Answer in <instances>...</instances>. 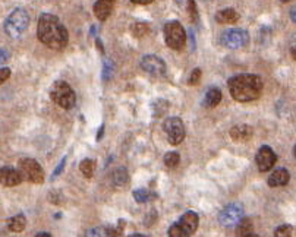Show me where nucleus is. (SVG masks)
<instances>
[{
    "mask_svg": "<svg viewBox=\"0 0 296 237\" xmlns=\"http://www.w3.org/2000/svg\"><path fill=\"white\" fill-rule=\"evenodd\" d=\"M37 37L52 50H63L69 41V34L65 25L52 13H43L40 16L37 25Z\"/></svg>",
    "mask_w": 296,
    "mask_h": 237,
    "instance_id": "nucleus-1",
    "label": "nucleus"
},
{
    "mask_svg": "<svg viewBox=\"0 0 296 237\" xmlns=\"http://www.w3.org/2000/svg\"><path fill=\"white\" fill-rule=\"evenodd\" d=\"M229 91L233 100L239 103H249L258 100L263 92V79L253 74H242L229 79Z\"/></svg>",
    "mask_w": 296,
    "mask_h": 237,
    "instance_id": "nucleus-2",
    "label": "nucleus"
},
{
    "mask_svg": "<svg viewBox=\"0 0 296 237\" xmlns=\"http://www.w3.org/2000/svg\"><path fill=\"white\" fill-rule=\"evenodd\" d=\"M50 97L55 104H57L60 108H65V110L72 108L77 103V96H75L72 86L65 81H56L50 89Z\"/></svg>",
    "mask_w": 296,
    "mask_h": 237,
    "instance_id": "nucleus-3",
    "label": "nucleus"
},
{
    "mask_svg": "<svg viewBox=\"0 0 296 237\" xmlns=\"http://www.w3.org/2000/svg\"><path fill=\"white\" fill-rule=\"evenodd\" d=\"M28 25H30V15H28V12L25 11V9H22V8H18V9H15L6 18V21H5V31L12 38H18V37H21L22 34L25 33Z\"/></svg>",
    "mask_w": 296,
    "mask_h": 237,
    "instance_id": "nucleus-4",
    "label": "nucleus"
},
{
    "mask_svg": "<svg viewBox=\"0 0 296 237\" xmlns=\"http://www.w3.org/2000/svg\"><path fill=\"white\" fill-rule=\"evenodd\" d=\"M198 224H199V218H198L197 212L194 211H188L184 216L180 217V220L169 228V236L170 237H187L192 236L197 231Z\"/></svg>",
    "mask_w": 296,
    "mask_h": 237,
    "instance_id": "nucleus-5",
    "label": "nucleus"
},
{
    "mask_svg": "<svg viewBox=\"0 0 296 237\" xmlns=\"http://www.w3.org/2000/svg\"><path fill=\"white\" fill-rule=\"evenodd\" d=\"M165 41L167 47L172 50H182L187 44V33L182 23L177 21H170L165 25Z\"/></svg>",
    "mask_w": 296,
    "mask_h": 237,
    "instance_id": "nucleus-6",
    "label": "nucleus"
},
{
    "mask_svg": "<svg viewBox=\"0 0 296 237\" xmlns=\"http://www.w3.org/2000/svg\"><path fill=\"white\" fill-rule=\"evenodd\" d=\"M220 43H221V45L227 47V49L236 50V49L245 47L246 44L249 43V34H248V31L241 30V28L227 30V31L221 34Z\"/></svg>",
    "mask_w": 296,
    "mask_h": 237,
    "instance_id": "nucleus-7",
    "label": "nucleus"
},
{
    "mask_svg": "<svg viewBox=\"0 0 296 237\" xmlns=\"http://www.w3.org/2000/svg\"><path fill=\"white\" fill-rule=\"evenodd\" d=\"M19 172L25 180L40 184L44 182V172L41 165L33 158H22L19 161Z\"/></svg>",
    "mask_w": 296,
    "mask_h": 237,
    "instance_id": "nucleus-8",
    "label": "nucleus"
},
{
    "mask_svg": "<svg viewBox=\"0 0 296 237\" xmlns=\"http://www.w3.org/2000/svg\"><path fill=\"white\" fill-rule=\"evenodd\" d=\"M163 129L167 133V139L170 145H179L185 139V125L179 117L166 118Z\"/></svg>",
    "mask_w": 296,
    "mask_h": 237,
    "instance_id": "nucleus-9",
    "label": "nucleus"
},
{
    "mask_svg": "<svg viewBox=\"0 0 296 237\" xmlns=\"http://www.w3.org/2000/svg\"><path fill=\"white\" fill-rule=\"evenodd\" d=\"M243 218V206L241 204H231L224 206L219 214V221L221 226L236 227Z\"/></svg>",
    "mask_w": 296,
    "mask_h": 237,
    "instance_id": "nucleus-10",
    "label": "nucleus"
},
{
    "mask_svg": "<svg viewBox=\"0 0 296 237\" xmlns=\"http://www.w3.org/2000/svg\"><path fill=\"white\" fill-rule=\"evenodd\" d=\"M141 67L144 72H147L148 75L154 76V78H160L165 76L166 74V63L165 60L155 54H147L144 56L141 60Z\"/></svg>",
    "mask_w": 296,
    "mask_h": 237,
    "instance_id": "nucleus-11",
    "label": "nucleus"
},
{
    "mask_svg": "<svg viewBox=\"0 0 296 237\" xmlns=\"http://www.w3.org/2000/svg\"><path fill=\"white\" fill-rule=\"evenodd\" d=\"M276 161H277V155L275 154V151L264 145L261 147L258 152H257V157H255V162H257V167L258 170L261 173H267L270 172L273 167H275Z\"/></svg>",
    "mask_w": 296,
    "mask_h": 237,
    "instance_id": "nucleus-12",
    "label": "nucleus"
},
{
    "mask_svg": "<svg viewBox=\"0 0 296 237\" xmlns=\"http://www.w3.org/2000/svg\"><path fill=\"white\" fill-rule=\"evenodd\" d=\"M0 180H2L3 186L13 187V186H18L22 182V174L21 172H18L12 167H3L2 172H0Z\"/></svg>",
    "mask_w": 296,
    "mask_h": 237,
    "instance_id": "nucleus-13",
    "label": "nucleus"
},
{
    "mask_svg": "<svg viewBox=\"0 0 296 237\" xmlns=\"http://www.w3.org/2000/svg\"><path fill=\"white\" fill-rule=\"evenodd\" d=\"M254 130L249 125H245V123H241V125H236L231 129V138L235 142H248V140L253 138Z\"/></svg>",
    "mask_w": 296,
    "mask_h": 237,
    "instance_id": "nucleus-14",
    "label": "nucleus"
},
{
    "mask_svg": "<svg viewBox=\"0 0 296 237\" xmlns=\"http://www.w3.org/2000/svg\"><path fill=\"white\" fill-rule=\"evenodd\" d=\"M115 0H97L94 3V15L99 21H106L113 11Z\"/></svg>",
    "mask_w": 296,
    "mask_h": 237,
    "instance_id": "nucleus-15",
    "label": "nucleus"
},
{
    "mask_svg": "<svg viewBox=\"0 0 296 237\" xmlns=\"http://www.w3.org/2000/svg\"><path fill=\"white\" fill-rule=\"evenodd\" d=\"M290 180V174L286 169H277L275 172L270 174L268 177V186L270 187H282L286 186Z\"/></svg>",
    "mask_w": 296,
    "mask_h": 237,
    "instance_id": "nucleus-16",
    "label": "nucleus"
},
{
    "mask_svg": "<svg viewBox=\"0 0 296 237\" xmlns=\"http://www.w3.org/2000/svg\"><path fill=\"white\" fill-rule=\"evenodd\" d=\"M221 101V91L219 88H210L204 98V106L209 108L217 107Z\"/></svg>",
    "mask_w": 296,
    "mask_h": 237,
    "instance_id": "nucleus-17",
    "label": "nucleus"
},
{
    "mask_svg": "<svg viewBox=\"0 0 296 237\" xmlns=\"http://www.w3.org/2000/svg\"><path fill=\"white\" fill-rule=\"evenodd\" d=\"M239 19V13L235 9H223V11L217 12L216 15V21L219 23H235Z\"/></svg>",
    "mask_w": 296,
    "mask_h": 237,
    "instance_id": "nucleus-18",
    "label": "nucleus"
},
{
    "mask_svg": "<svg viewBox=\"0 0 296 237\" xmlns=\"http://www.w3.org/2000/svg\"><path fill=\"white\" fill-rule=\"evenodd\" d=\"M253 231H254L253 221H251L249 218H242L241 221H239V224L236 226V236L241 237L255 236V234H253Z\"/></svg>",
    "mask_w": 296,
    "mask_h": 237,
    "instance_id": "nucleus-19",
    "label": "nucleus"
},
{
    "mask_svg": "<svg viewBox=\"0 0 296 237\" xmlns=\"http://www.w3.org/2000/svg\"><path fill=\"white\" fill-rule=\"evenodd\" d=\"M111 182L115 186H125V184L129 182V174H128V170L125 167H118L113 174H111Z\"/></svg>",
    "mask_w": 296,
    "mask_h": 237,
    "instance_id": "nucleus-20",
    "label": "nucleus"
},
{
    "mask_svg": "<svg viewBox=\"0 0 296 237\" xmlns=\"http://www.w3.org/2000/svg\"><path fill=\"white\" fill-rule=\"evenodd\" d=\"M133 199L138 202V204H145V202H150V201H153L157 198V194H154L151 191H148V189H136V191H133Z\"/></svg>",
    "mask_w": 296,
    "mask_h": 237,
    "instance_id": "nucleus-21",
    "label": "nucleus"
},
{
    "mask_svg": "<svg viewBox=\"0 0 296 237\" xmlns=\"http://www.w3.org/2000/svg\"><path fill=\"white\" fill-rule=\"evenodd\" d=\"M25 224H27V220L22 214H18V216L12 217L8 220V228L13 233H21L22 230L25 228Z\"/></svg>",
    "mask_w": 296,
    "mask_h": 237,
    "instance_id": "nucleus-22",
    "label": "nucleus"
},
{
    "mask_svg": "<svg viewBox=\"0 0 296 237\" xmlns=\"http://www.w3.org/2000/svg\"><path fill=\"white\" fill-rule=\"evenodd\" d=\"M79 170H81V173H82L85 177L91 179V177L94 176V172H96V161L91 160V158L82 160L81 164H79Z\"/></svg>",
    "mask_w": 296,
    "mask_h": 237,
    "instance_id": "nucleus-23",
    "label": "nucleus"
},
{
    "mask_svg": "<svg viewBox=\"0 0 296 237\" xmlns=\"http://www.w3.org/2000/svg\"><path fill=\"white\" fill-rule=\"evenodd\" d=\"M148 31H150V28H148V25L144 23V22H136V23H133L131 27L132 35L136 37V38H141L144 35H147Z\"/></svg>",
    "mask_w": 296,
    "mask_h": 237,
    "instance_id": "nucleus-24",
    "label": "nucleus"
},
{
    "mask_svg": "<svg viewBox=\"0 0 296 237\" xmlns=\"http://www.w3.org/2000/svg\"><path fill=\"white\" fill-rule=\"evenodd\" d=\"M180 162V155L177 152H167L165 155V165L167 169H175Z\"/></svg>",
    "mask_w": 296,
    "mask_h": 237,
    "instance_id": "nucleus-25",
    "label": "nucleus"
},
{
    "mask_svg": "<svg viewBox=\"0 0 296 237\" xmlns=\"http://www.w3.org/2000/svg\"><path fill=\"white\" fill-rule=\"evenodd\" d=\"M167 108H169L167 101H165V100H158V101H155V103L153 104L154 116H155V117H160L162 114H165L166 111H167Z\"/></svg>",
    "mask_w": 296,
    "mask_h": 237,
    "instance_id": "nucleus-26",
    "label": "nucleus"
},
{
    "mask_svg": "<svg viewBox=\"0 0 296 237\" xmlns=\"http://www.w3.org/2000/svg\"><path fill=\"white\" fill-rule=\"evenodd\" d=\"M188 13H189L191 21L194 22V23H198V21H199V16H198L195 0H188Z\"/></svg>",
    "mask_w": 296,
    "mask_h": 237,
    "instance_id": "nucleus-27",
    "label": "nucleus"
},
{
    "mask_svg": "<svg viewBox=\"0 0 296 237\" xmlns=\"http://www.w3.org/2000/svg\"><path fill=\"white\" fill-rule=\"evenodd\" d=\"M113 62H110V60H104V65H103V72H101V76H103V79L104 81H109L110 78L113 76Z\"/></svg>",
    "mask_w": 296,
    "mask_h": 237,
    "instance_id": "nucleus-28",
    "label": "nucleus"
},
{
    "mask_svg": "<svg viewBox=\"0 0 296 237\" xmlns=\"http://www.w3.org/2000/svg\"><path fill=\"white\" fill-rule=\"evenodd\" d=\"M292 231H293V227L289 226V224H283V226L277 227L275 231L276 237H287L292 236Z\"/></svg>",
    "mask_w": 296,
    "mask_h": 237,
    "instance_id": "nucleus-29",
    "label": "nucleus"
},
{
    "mask_svg": "<svg viewBox=\"0 0 296 237\" xmlns=\"http://www.w3.org/2000/svg\"><path fill=\"white\" fill-rule=\"evenodd\" d=\"M201 75H202V72H201V69L199 67H195L194 70H192V74L189 76V85H198L199 84V81H201Z\"/></svg>",
    "mask_w": 296,
    "mask_h": 237,
    "instance_id": "nucleus-30",
    "label": "nucleus"
},
{
    "mask_svg": "<svg viewBox=\"0 0 296 237\" xmlns=\"http://www.w3.org/2000/svg\"><path fill=\"white\" fill-rule=\"evenodd\" d=\"M9 76H11V69H9V67H2V69H0V81H2V82L8 81Z\"/></svg>",
    "mask_w": 296,
    "mask_h": 237,
    "instance_id": "nucleus-31",
    "label": "nucleus"
},
{
    "mask_svg": "<svg viewBox=\"0 0 296 237\" xmlns=\"http://www.w3.org/2000/svg\"><path fill=\"white\" fill-rule=\"evenodd\" d=\"M65 164H66V157L63 158V160H62V161H60V164L57 165V169H56L55 173H53V176H52V180H53V179H56V177L60 174V172H62V170H63V167H65Z\"/></svg>",
    "mask_w": 296,
    "mask_h": 237,
    "instance_id": "nucleus-32",
    "label": "nucleus"
},
{
    "mask_svg": "<svg viewBox=\"0 0 296 237\" xmlns=\"http://www.w3.org/2000/svg\"><path fill=\"white\" fill-rule=\"evenodd\" d=\"M131 2L135 5H150V3H153L154 0H131Z\"/></svg>",
    "mask_w": 296,
    "mask_h": 237,
    "instance_id": "nucleus-33",
    "label": "nucleus"
},
{
    "mask_svg": "<svg viewBox=\"0 0 296 237\" xmlns=\"http://www.w3.org/2000/svg\"><path fill=\"white\" fill-rule=\"evenodd\" d=\"M96 44H97V49H99L101 53H104V49H103V43H101V40L100 38H97L96 40Z\"/></svg>",
    "mask_w": 296,
    "mask_h": 237,
    "instance_id": "nucleus-34",
    "label": "nucleus"
},
{
    "mask_svg": "<svg viewBox=\"0 0 296 237\" xmlns=\"http://www.w3.org/2000/svg\"><path fill=\"white\" fill-rule=\"evenodd\" d=\"M290 18H292V21H293L296 23V6H295V8H292V9H290Z\"/></svg>",
    "mask_w": 296,
    "mask_h": 237,
    "instance_id": "nucleus-35",
    "label": "nucleus"
},
{
    "mask_svg": "<svg viewBox=\"0 0 296 237\" xmlns=\"http://www.w3.org/2000/svg\"><path fill=\"white\" fill-rule=\"evenodd\" d=\"M103 132H104V125H101V126H100L99 133H97V140H100L101 138H103Z\"/></svg>",
    "mask_w": 296,
    "mask_h": 237,
    "instance_id": "nucleus-36",
    "label": "nucleus"
},
{
    "mask_svg": "<svg viewBox=\"0 0 296 237\" xmlns=\"http://www.w3.org/2000/svg\"><path fill=\"white\" fill-rule=\"evenodd\" d=\"M290 54H292V57L296 60V44L292 47V49H290Z\"/></svg>",
    "mask_w": 296,
    "mask_h": 237,
    "instance_id": "nucleus-37",
    "label": "nucleus"
},
{
    "mask_svg": "<svg viewBox=\"0 0 296 237\" xmlns=\"http://www.w3.org/2000/svg\"><path fill=\"white\" fill-rule=\"evenodd\" d=\"M40 236H44V237H52L49 233H37V237H40Z\"/></svg>",
    "mask_w": 296,
    "mask_h": 237,
    "instance_id": "nucleus-38",
    "label": "nucleus"
},
{
    "mask_svg": "<svg viewBox=\"0 0 296 237\" xmlns=\"http://www.w3.org/2000/svg\"><path fill=\"white\" fill-rule=\"evenodd\" d=\"M293 154H295V158H296V145H295V148H293Z\"/></svg>",
    "mask_w": 296,
    "mask_h": 237,
    "instance_id": "nucleus-39",
    "label": "nucleus"
},
{
    "mask_svg": "<svg viewBox=\"0 0 296 237\" xmlns=\"http://www.w3.org/2000/svg\"><path fill=\"white\" fill-rule=\"evenodd\" d=\"M282 2H283V3H287V2H290V0H282Z\"/></svg>",
    "mask_w": 296,
    "mask_h": 237,
    "instance_id": "nucleus-40",
    "label": "nucleus"
},
{
    "mask_svg": "<svg viewBox=\"0 0 296 237\" xmlns=\"http://www.w3.org/2000/svg\"><path fill=\"white\" fill-rule=\"evenodd\" d=\"M202 2H210V0H202Z\"/></svg>",
    "mask_w": 296,
    "mask_h": 237,
    "instance_id": "nucleus-41",
    "label": "nucleus"
}]
</instances>
